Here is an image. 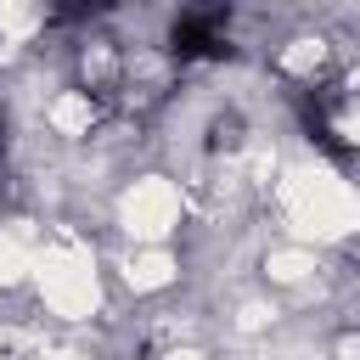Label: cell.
Instances as JSON below:
<instances>
[{
  "mask_svg": "<svg viewBox=\"0 0 360 360\" xmlns=\"http://www.w3.org/2000/svg\"><path fill=\"white\" fill-rule=\"evenodd\" d=\"M169 56H174V62H219V56H231L225 11H219V6H191V11H180L174 28H169Z\"/></svg>",
  "mask_w": 360,
  "mask_h": 360,
  "instance_id": "6da1fadb",
  "label": "cell"
},
{
  "mask_svg": "<svg viewBox=\"0 0 360 360\" xmlns=\"http://www.w3.org/2000/svg\"><path fill=\"white\" fill-rule=\"evenodd\" d=\"M0 141H6V124H0Z\"/></svg>",
  "mask_w": 360,
  "mask_h": 360,
  "instance_id": "7a4b0ae2",
  "label": "cell"
}]
</instances>
